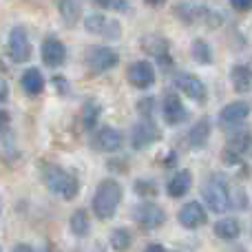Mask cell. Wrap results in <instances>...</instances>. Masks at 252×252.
Wrapping results in <instances>:
<instances>
[{"instance_id":"1","label":"cell","mask_w":252,"mask_h":252,"mask_svg":"<svg viewBox=\"0 0 252 252\" xmlns=\"http://www.w3.org/2000/svg\"><path fill=\"white\" fill-rule=\"evenodd\" d=\"M232 195H235V186L221 173L208 175V179H204V184H201V197H204L208 210H213V213L221 215L226 210H230Z\"/></svg>"},{"instance_id":"2","label":"cell","mask_w":252,"mask_h":252,"mask_svg":"<svg viewBox=\"0 0 252 252\" xmlns=\"http://www.w3.org/2000/svg\"><path fill=\"white\" fill-rule=\"evenodd\" d=\"M42 179L49 190H51L53 195L62 197L64 201L75 199L80 192L78 175L62 168V166H58V164H42Z\"/></svg>"},{"instance_id":"3","label":"cell","mask_w":252,"mask_h":252,"mask_svg":"<svg viewBox=\"0 0 252 252\" xmlns=\"http://www.w3.org/2000/svg\"><path fill=\"white\" fill-rule=\"evenodd\" d=\"M122 197H124V190L115 179H102L97 184L95 195H93V201H91L95 217L102 219V221H109L115 215V210H118Z\"/></svg>"},{"instance_id":"4","label":"cell","mask_w":252,"mask_h":252,"mask_svg":"<svg viewBox=\"0 0 252 252\" xmlns=\"http://www.w3.org/2000/svg\"><path fill=\"white\" fill-rule=\"evenodd\" d=\"M175 16H179L188 25H206V27H219L221 25V16L208 7H199V4H177L175 7Z\"/></svg>"},{"instance_id":"5","label":"cell","mask_w":252,"mask_h":252,"mask_svg":"<svg viewBox=\"0 0 252 252\" xmlns=\"http://www.w3.org/2000/svg\"><path fill=\"white\" fill-rule=\"evenodd\" d=\"M84 62H87V66L93 73H106V71H111L120 62V56L111 47L95 44V47H89L84 51Z\"/></svg>"},{"instance_id":"6","label":"cell","mask_w":252,"mask_h":252,"mask_svg":"<svg viewBox=\"0 0 252 252\" xmlns=\"http://www.w3.org/2000/svg\"><path fill=\"white\" fill-rule=\"evenodd\" d=\"M84 29L93 35H100L104 40H118L122 35V27L115 18H109L104 13H91L84 18Z\"/></svg>"},{"instance_id":"7","label":"cell","mask_w":252,"mask_h":252,"mask_svg":"<svg viewBox=\"0 0 252 252\" xmlns=\"http://www.w3.org/2000/svg\"><path fill=\"white\" fill-rule=\"evenodd\" d=\"M159 137H161L159 126L146 118L130 128V146H133L135 151H144V148H148L151 144H155Z\"/></svg>"},{"instance_id":"8","label":"cell","mask_w":252,"mask_h":252,"mask_svg":"<svg viewBox=\"0 0 252 252\" xmlns=\"http://www.w3.org/2000/svg\"><path fill=\"white\" fill-rule=\"evenodd\" d=\"M133 219L144 230H155V228L166 223V213L157 204H153V201H144V204H139L133 210Z\"/></svg>"},{"instance_id":"9","label":"cell","mask_w":252,"mask_h":252,"mask_svg":"<svg viewBox=\"0 0 252 252\" xmlns=\"http://www.w3.org/2000/svg\"><path fill=\"white\" fill-rule=\"evenodd\" d=\"M9 56L13 62H29L31 58V42L25 27H13L9 31Z\"/></svg>"},{"instance_id":"10","label":"cell","mask_w":252,"mask_h":252,"mask_svg":"<svg viewBox=\"0 0 252 252\" xmlns=\"http://www.w3.org/2000/svg\"><path fill=\"white\" fill-rule=\"evenodd\" d=\"M177 221L182 223L184 228H188V230H197V228H201L208 221V213H206V208L199 201H188V204H184L182 208H179Z\"/></svg>"},{"instance_id":"11","label":"cell","mask_w":252,"mask_h":252,"mask_svg":"<svg viewBox=\"0 0 252 252\" xmlns=\"http://www.w3.org/2000/svg\"><path fill=\"white\" fill-rule=\"evenodd\" d=\"M126 80L130 82V87L142 89L144 91V89L153 87V82H155V69H153L151 62L137 60L126 69Z\"/></svg>"},{"instance_id":"12","label":"cell","mask_w":252,"mask_h":252,"mask_svg":"<svg viewBox=\"0 0 252 252\" xmlns=\"http://www.w3.org/2000/svg\"><path fill=\"white\" fill-rule=\"evenodd\" d=\"M91 144H93V148H95V151L115 153V151H120V148H122L124 137H122V133H120L118 128H113V126H102V128L95 130Z\"/></svg>"},{"instance_id":"13","label":"cell","mask_w":252,"mask_h":252,"mask_svg":"<svg viewBox=\"0 0 252 252\" xmlns=\"http://www.w3.org/2000/svg\"><path fill=\"white\" fill-rule=\"evenodd\" d=\"M248 115H250V104L246 100L230 102V104H226L219 111V124H221L223 128H235V126H239Z\"/></svg>"},{"instance_id":"14","label":"cell","mask_w":252,"mask_h":252,"mask_svg":"<svg viewBox=\"0 0 252 252\" xmlns=\"http://www.w3.org/2000/svg\"><path fill=\"white\" fill-rule=\"evenodd\" d=\"M175 84H177L179 91H182L184 95H188L190 100L199 102V104H204V102H206V84L201 82L197 75H192V73H177Z\"/></svg>"},{"instance_id":"15","label":"cell","mask_w":252,"mask_h":252,"mask_svg":"<svg viewBox=\"0 0 252 252\" xmlns=\"http://www.w3.org/2000/svg\"><path fill=\"white\" fill-rule=\"evenodd\" d=\"M161 113H164L166 124H170V126H177V124L186 122V118H188V111H186V106L182 104L177 93H166L164 95Z\"/></svg>"},{"instance_id":"16","label":"cell","mask_w":252,"mask_h":252,"mask_svg":"<svg viewBox=\"0 0 252 252\" xmlns=\"http://www.w3.org/2000/svg\"><path fill=\"white\" fill-rule=\"evenodd\" d=\"M40 56H42V62L47 66H51V69H56V66H62L66 60V47L64 42H60L58 38H47L42 42V51H40Z\"/></svg>"},{"instance_id":"17","label":"cell","mask_w":252,"mask_h":252,"mask_svg":"<svg viewBox=\"0 0 252 252\" xmlns=\"http://www.w3.org/2000/svg\"><path fill=\"white\" fill-rule=\"evenodd\" d=\"M142 49L148 56L155 58V60H159L164 66L173 64V58L168 56V42H166V38H161V35H146V38L142 40Z\"/></svg>"},{"instance_id":"18","label":"cell","mask_w":252,"mask_h":252,"mask_svg":"<svg viewBox=\"0 0 252 252\" xmlns=\"http://www.w3.org/2000/svg\"><path fill=\"white\" fill-rule=\"evenodd\" d=\"M190 186H192L190 170H177V173L168 179V184H166V192H168V197H173V199H179V197H184L190 190Z\"/></svg>"},{"instance_id":"19","label":"cell","mask_w":252,"mask_h":252,"mask_svg":"<svg viewBox=\"0 0 252 252\" xmlns=\"http://www.w3.org/2000/svg\"><path fill=\"white\" fill-rule=\"evenodd\" d=\"M230 82L237 93H250L252 91V66H248V64L232 66Z\"/></svg>"},{"instance_id":"20","label":"cell","mask_w":252,"mask_h":252,"mask_svg":"<svg viewBox=\"0 0 252 252\" xmlns=\"http://www.w3.org/2000/svg\"><path fill=\"white\" fill-rule=\"evenodd\" d=\"M20 87H22V91L27 93V95H31V97H35V95H40V93L44 91V78H42V73H40L38 69H27L25 73H22V78H20Z\"/></svg>"},{"instance_id":"21","label":"cell","mask_w":252,"mask_h":252,"mask_svg":"<svg viewBox=\"0 0 252 252\" xmlns=\"http://www.w3.org/2000/svg\"><path fill=\"white\" fill-rule=\"evenodd\" d=\"M208 137H210V120L201 118L199 122H195L190 126L186 142H188V146H192V148H201V146H206Z\"/></svg>"},{"instance_id":"22","label":"cell","mask_w":252,"mask_h":252,"mask_svg":"<svg viewBox=\"0 0 252 252\" xmlns=\"http://www.w3.org/2000/svg\"><path fill=\"white\" fill-rule=\"evenodd\" d=\"M213 232H215V237H219L221 241H235L237 237L241 235V223L237 221L235 217H223L215 223Z\"/></svg>"},{"instance_id":"23","label":"cell","mask_w":252,"mask_h":252,"mask_svg":"<svg viewBox=\"0 0 252 252\" xmlns=\"http://www.w3.org/2000/svg\"><path fill=\"white\" fill-rule=\"evenodd\" d=\"M58 11L66 27H75L80 20V13H82V4L80 0H58Z\"/></svg>"},{"instance_id":"24","label":"cell","mask_w":252,"mask_h":252,"mask_svg":"<svg viewBox=\"0 0 252 252\" xmlns=\"http://www.w3.org/2000/svg\"><path fill=\"white\" fill-rule=\"evenodd\" d=\"M69 228L75 237H87L89 232H91V221H89L87 210L84 208L73 210V215H71V219H69Z\"/></svg>"},{"instance_id":"25","label":"cell","mask_w":252,"mask_h":252,"mask_svg":"<svg viewBox=\"0 0 252 252\" xmlns=\"http://www.w3.org/2000/svg\"><path fill=\"white\" fill-rule=\"evenodd\" d=\"M190 53H192V60L199 62V64H213V49H210V44L206 40L201 38L192 40Z\"/></svg>"},{"instance_id":"26","label":"cell","mask_w":252,"mask_h":252,"mask_svg":"<svg viewBox=\"0 0 252 252\" xmlns=\"http://www.w3.org/2000/svg\"><path fill=\"white\" fill-rule=\"evenodd\" d=\"M109 244L115 252H126L130 248V244H133V235H130V230H126V228H115L109 237Z\"/></svg>"},{"instance_id":"27","label":"cell","mask_w":252,"mask_h":252,"mask_svg":"<svg viewBox=\"0 0 252 252\" xmlns=\"http://www.w3.org/2000/svg\"><path fill=\"white\" fill-rule=\"evenodd\" d=\"M97 118H100V106L93 100H87L82 106V124L87 126V128H93V126L97 124Z\"/></svg>"},{"instance_id":"28","label":"cell","mask_w":252,"mask_h":252,"mask_svg":"<svg viewBox=\"0 0 252 252\" xmlns=\"http://www.w3.org/2000/svg\"><path fill=\"white\" fill-rule=\"evenodd\" d=\"M135 192H137V195H142V197H155L157 188H155V184H153V182L137 179V182H135Z\"/></svg>"},{"instance_id":"29","label":"cell","mask_w":252,"mask_h":252,"mask_svg":"<svg viewBox=\"0 0 252 252\" xmlns=\"http://www.w3.org/2000/svg\"><path fill=\"white\" fill-rule=\"evenodd\" d=\"M91 2L100 9H118V11H126L128 9L126 0H91Z\"/></svg>"},{"instance_id":"30","label":"cell","mask_w":252,"mask_h":252,"mask_svg":"<svg viewBox=\"0 0 252 252\" xmlns=\"http://www.w3.org/2000/svg\"><path fill=\"white\" fill-rule=\"evenodd\" d=\"M139 111H142V115L148 120L153 115V111H155V100H153V97H144V100L139 102Z\"/></svg>"},{"instance_id":"31","label":"cell","mask_w":252,"mask_h":252,"mask_svg":"<svg viewBox=\"0 0 252 252\" xmlns=\"http://www.w3.org/2000/svg\"><path fill=\"white\" fill-rule=\"evenodd\" d=\"M235 11H252V0H228Z\"/></svg>"},{"instance_id":"32","label":"cell","mask_w":252,"mask_h":252,"mask_svg":"<svg viewBox=\"0 0 252 252\" xmlns=\"http://www.w3.org/2000/svg\"><path fill=\"white\" fill-rule=\"evenodd\" d=\"M9 97V87L4 80H0V102H4Z\"/></svg>"},{"instance_id":"33","label":"cell","mask_w":252,"mask_h":252,"mask_svg":"<svg viewBox=\"0 0 252 252\" xmlns=\"http://www.w3.org/2000/svg\"><path fill=\"white\" fill-rule=\"evenodd\" d=\"M7 126H9V113L0 111V130H7Z\"/></svg>"},{"instance_id":"34","label":"cell","mask_w":252,"mask_h":252,"mask_svg":"<svg viewBox=\"0 0 252 252\" xmlns=\"http://www.w3.org/2000/svg\"><path fill=\"white\" fill-rule=\"evenodd\" d=\"M144 252H166V250L161 244H148L146 248H144Z\"/></svg>"},{"instance_id":"35","label":"cell","mask_w":252,"mask_h":252,"mask_svg":"<svg viewBox=\"0 0 252 252\" xmlns=\"http://www.w3.org/2000/svg\"><path fill=\"white\" fill-rule=\"evenodd\" d=\"M13 252H35L31 246H27V244H18L16 248H13Z\"/></svg>"},{"instance_id":"36","label":"cell","mask_w":252,"mask_h":252,"mask_svg":"<svg viewBox=\"0 0 252 252\" xmlns=\"http://www.w3.org/2000/svg\"><path fill=\"white\" fill-rule=\"evenodd\" d=\"M144 2H146L148 7H161V4H164L166 0H144Z\"/></svg>"},{"instance_id":"37","label":"cell","mask_w":252,"mask_h":252,"mask_svg":"<svg viewBox=\"0 0 252 252\" xmlns=\"http://www.w3.org/2000/svg\"><path fill=\"white\" fill-rule=\"evenodd\" d=\"M0 252H2V250H0Z\"/></svg>"}]
</instances>
